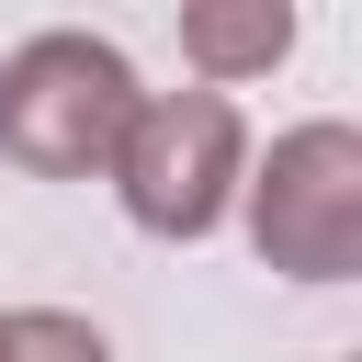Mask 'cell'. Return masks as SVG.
<instances>
[{"mask_svg":"<svg viewBox=\"0 0 362 362\" xmlns=\"http://www.w3.org/2000/svg\"><path fill=\"white\" fill-rule=\"evenodd\" d=\"M0 362H113V339L79 305H11L0 317Z\"/></svg>","mask_w":362,"mask_h":362,"instance_id":"cell-5","label":"cell"},{"mask_svg":"<svg viewBox=\"0 0 362 362\" xmlns=\"http://www.w3.org/2000/svg\"><path fill=\"white\" fill-rule=\"evenodd\" d=\"M102 181H113V204H124L136 238L192 249V238H215V226L238 215V181H249V113H238L226 90H147Z\"/></svg>","mask_w":362,"mask_h":362,"instance_id":"cell-2","label":"cell"},{"mask_svg":"<svg viewBox=\"0 0 362 362\" xmlns=\"http://www.w3.org/2000/svg\"><path fill=\"white\" fill-rule=\"evenodd\" d=\"M181 57H192V90L272 79L294 57V0H192L181 11Z\"/></svg>","mask_w":362,"mask_h":362,"instance_id":"cell-4","label":"cell"},{"mask_svg":"<svg viewBox=\"0 0 362 362\" xmlns=\"http://www.w3.org/2000/svg\"><path fill=\"white\" fill-rule=\"evenodd\" d=\"M147 79L113 34H79V23H45L0 57V158L34 170V181H102L124 124H136Z\"/></svg>","mask_w":362,"mask_h":362,"instance_id":"cell-1","label":"cell"},{"mask_svg":"<svg viewBox=\"0 0 362 362\" xmlns=\"http://www.w3.org/2000/svg\"><path fill=\"white\" fill-rule=\"evenodd\" d=\"M238 215H249L260 272L351 283L362 272V124H339V113L283 124L272 158H249V181H238Z\"/></svg>","mask_w":362,"mask_h":362,"instance_id":"cell-3","label":"cell"}]
</instances>
